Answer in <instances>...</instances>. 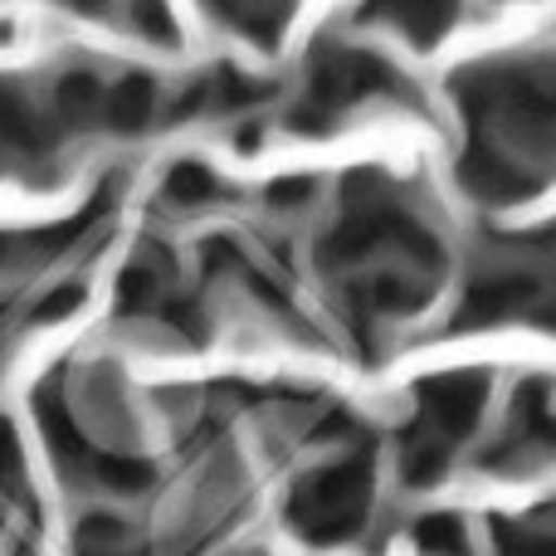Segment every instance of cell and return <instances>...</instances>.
<instances>
[{"label":"cell","mask_w":556,"mask_h":556,"mask_svg":"<svg viewBox=\"0 0 556 556\" xmlns=\"http://www.w3.org/2000/svg\"><path fill=\"white\" fill-rule=\"evenodd\" d=\"M371 508V459H342L317 469L313 479L298 483L293 503H288V522L303 532L307 542H342L356 538Z\"/></svg>","instance_id":"1"},{"label":"cell","mask_w":556,"mask_h":556,"mask_svg":"<svg viewBox=\"0 0 556 556\" xmlns=\"http://www.w3.org/2000/svg\"><path fill=\"white\" fill-rule=\"evenodd\" d=\"M152 117H156V84L147 74H123L117 84H108L103 127H113V132H142Z\"/></svg>","instance_id":"2"},{"label":"cell","mask_w":556,"mask_h":556,"mask_svg":"<svg viewBox=\"0 0 556 556\" xmlns=\"http://www.w3.org/2000/svg\"><path fill=\"white\" fill-rule=\"evenodd\" d=\"M415 542L430 556H473V542L464 532V522L454 513H430V518L415 522Z\"/></svg>","instance_id":"3"},{"label":"cell","mask_w":556,"mask_h":556,"mask_svg":"<svg viewBox=\"0 0 556 556\" xmlns=\"http://www.w3.org/2000/svg\"><path fill=\"white\" fill-rule=\"evenodd\" d=\"M166 195L172 201H181V205H205V201H215V176L205 172V166H176L172 172V181H166Z\"/></svg>","instance_id":"4"},{"label":"cell","mask_w":556,"mask_h":556,"mask_svg":"<svg viewBox=\"0 0 556 556\" xmlns=\"http://www.w3.org/2000/svg\"><path fill=\"white\" fill-rule=\"evenodd\" d=\"M25 483V459H20V440L10 425H0V489L5 493H20Z\"/></svg>","instance_id":"5"}]
</instances>
